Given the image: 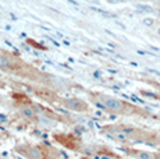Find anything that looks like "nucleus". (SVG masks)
Instances as JSON below:
<instances>
[{
  "label": "nucleus",
  "instance_id": "9",
  "mask_svg": "<svg viewBox=\"0 0 160 159\" xmlns=\"http://www.w3.org/2000/svg\"><path fill=\"white\" fill-rule=\"evenodd\" d=\"M143 95H145V96H150V98H156L155 94H150V92H143Z\"/></svg>",
  "mask_w": 160,
  "mask_h": 159
},
{
  "label": "nucleus",
  "instance_id": "5",
  "mask_svg": "<svg viewBox=\"0 0 160 159\" xmlns=\"http://www.w3.org/2000/svg\"><path fill=\"white\" fill-rule=\"evenodd\" d=\"M11 67V62L8 60V57L0 54V69H10Z\"/></svg>",
  "mask_w": 160,
  "mask_h": 159
},
{
  "label": "nucleus",
  "instance_id": "2",
  "mask_svg": "<svg viewBox=\"0 0 160 159\" xmlns=\"http://www.w3.org/2000/svg\"><path fill=\"white\" fill-rule=\"evenodd\" d=\"M17 151L21 155H24L27 159H45L46 158L42 148H39L36 145H21V146H17Z\"/></svg>",
  "mask_w": 160,
  "mask_h": 159
},
{
  "label": "nucleus",
  "instance_id": "3",
  "mask_svg": "<svg viewBox=\"0 0 160 159\" xmlns=\"http://www.w3.org/2000/svg\"><path fill=\"white\" fill-rule=\"evenodd\" d=\"M63 105L66 106L67 109L74 112H87L88 110V103L85 100L79 99V98H70V99H66L63 102Z\"/></svg>",
  "mask_w": 160,
  "mask_h": 159
},
{
  "label": "nucleus",
  "instance_id": "7",
  "mask_svg": "<svg viewBox=\"0 0 160 159\" xmlns=\"http://www.w3.org/2000/svg\"><path fill=\"white\" fill-rule=\"evenodd\" d=\"M153 24H155V20L153 18H143V25H146V27H152Z\"/></svg>",
  "mask_w": 160,
  "mask_h": 159
},
{
  "label": "nucleus",
  "instance_id": "6",
  "mask_svg": "<svg viewBox=\"0 0 160 159\" xmlns=\"http://www.w3.org/2000/svg\"><path fill=\"white\" fill-rule=\"evenodd\" d=\"M137 158L138 159H153L152 154H149V152H145V151H138L137 152Z\"/></svg>",
  "mask_w": 160,
  "mask_h": 159
},
{
  "label": "nucleus",
  "instance_id": "11",
  "mask_svg": "<svg viewBox=\"0 0 160 159\" xmlns=\"http://www.w3.org/2000/svg\"><path fill=\"white\" fill-rule=\"evenodd\" d=\"M45 159H56V158H45Z\"/></svg>",
  "mask_w": 160,
  "mask_h": 159
},
{
  "label": "nucleus",
  "instance_id": "8",
  "mask_svg": "<svg viewBox=\"0 0 160 159\" xmlns=\"http://www.w3.org/2000/svg\"><path fill=\"white\" fill-rule=\"evenodd\" d=\"M138 8H141V10H143V11H152L150 6H138Z\"/></svg>",
  "mask_w": 160,
  "mask_h": 159
},
{
  "label": "nucleus",
  "instance_id": "1",
  "mask_svg": "<svg viewBox=\"0 0 160 159\" xmlns=\"http://www.w3.org/2000/svg\"><path fill=\"white\" fill-rule=\"evenodd\" d=\"M102 99H99L100 106L104 108L106 110L113 112V113H124L128 109V105L124 100L116 99V98H110V96H100Z\"/></svg>",
  "mask_w": 160,
  "mask_h": 159
},
{
  "label": "nucleus",
  "instance_id": "4",
  "mask_svg": "<svg viewBox=\"0 0 160 159\" xmlns=\"http://www.w3.org/2000/svg\"><path fill=\"white\" fill-rule=\"evenodd\" d=\"M21 115L25 119H28V120H35L36 119V110L32 106H24V108H21Z\"/></svg>",
  "mask_w": 160,
  "mask_h": 159
},
{
  "label": "nucleus",
  "instance_id": "10",
  "mask_svg": "<svg viewBox=\"0 0 160 159\" xmlns=\"http://www.w3.org/2000/svg\"><path fill=\"white\" fill-rule=\"evenodd\" d=\"M156 33H158V36H160V27H158V29H156Z\"/></svg>",
  "mask_w": 160,
  "mask_h": 159
},
{
  "label": "nucleus",
  "instance_id": "12",
  "mask_svg": "<svg viewBox=\"0 0 160 159\" xmlns=\"http://www.w3.org/2000/svg\"><path fill=\"white\" fill-rule=\"evenodd\" d=\"M84 159H85V158H84Z\"/></svg>",
  "mask_w": 160,
  "mask_h": 159
}]
</instances>
